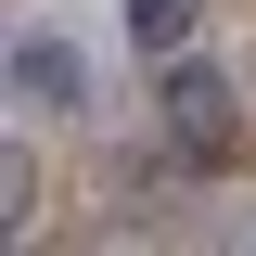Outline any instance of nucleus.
Segmentation results:
<instances>
[{
  "instance_id": "nucleus-3",
  "label": "nucleus",
  "mask_w": 256,
  "mask_h": 256,
  "mask_svg": "<svg viewBox=\"0 0 256 256\" xmlns=\"http://www.w3.org/2000/svg\"><path fill=\"white\" fill-rule=\"evenodd\" d=\"M192 13H205V0H128V38H141V64L192 52Z\"/></svg>"
},
{
  "instance_id": "nucleus-2",
  "label": "nucleus",
  "mask_w": 256,
  "mask_h": 256,
  "mask_svg": "<svg viewBox=\"0 0 256 256\" xmlns=\"http://www.w3.org/2000/svg\"><path fill=\"white\" fill-rule=\"evenodd\" d=\"M77 90H90V64L64 52V38H13V102H52V116H64Z\"/></svg>"
},
{
  "instance_id": "nucleus-1",
  "label": "nucleus",
  "mask_w": 256,
  "mask_h": 256,
  "mask_svg": "<svg viewBox=\"0 0 256 256\" xmlns=\"http://www.w3.org/2000/svg\"><path fill=\"white\" fill-rule=\"evenodd\" d=\"M154 116H166V141H180L192 166H218L230 141H244V90H230L218 64H192V52H166V77H154Z\"/></svg>"
}]
</instances>
